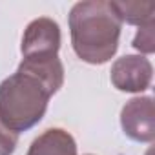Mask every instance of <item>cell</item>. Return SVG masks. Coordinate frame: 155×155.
Wrapping results in <instances>:
<instances>
[{
  "label": "cell",
  "mask_w": 155,
  "mask_h": 155,
  "mask_svg": "<svg viewBox=\"0 0 155 155\" xmlns=\"http://www.w3.org/2000/svg\"><path fill=\"white\" fill-rule=\"evenodd\" d=\"M71 46L81 60L99 66L106 64L119 48L120 26L106 0H84L77 2L68 17Z\"/></svg>",
  "instance_id": "obj_1"
},
{
  "label": "cell",
  "mask_w": 155,
  "mask_h": 155,
  "mask_svg": "<svg viewBox=\"0 0 155 155\" xmlns=\"http://www.w3.org/2000/svg\"><path fill=\"white\" fill-rule=\"evenodd\" d=\"M17 69L37 77V79L40 82H44V86L51 91V95H55L64 84V66H62L58 55L22 58V62L18 64Z\"/></svg>",
  "instance_id": "obj_6"
},
{
  "label": "cell",
  "mask_w": 155,
  "mask_h": 155,
  "mask_svg": "<svg viewBox=\"0 0 155 155\" xmlns=\"http://www.w3.org/2000/svg\"><path fill=\"white\" fill-rule=\"evenodd\" d=\"M26 155H77V142L62 128H49L40 133Z\"/></svg>",
  "instance_id": "obj_7"
},
{
  "label": "cell",
  "mask_w": 155,
  "mask_h": 155,
  "mask_svg": "<svg viewBox=\"0 0 155 155\" xmlns=\"http://www.w3.org/2000/svg\"><path fill=\"white\" fill-rule=\"evenodd\" d=\"M51 97L44 82L17 69L0 82V122L15 133L28 131L42 120Z\"/></svg>",
  "instance_id": "obj_2"
},
{
  "label": "cell",
  "mask_w": 155,
  "mask_h": 155,
  "mask_svg": "<svg viewBox=\"0 0 155 155\" xmlns=\"http://www.w3.org/2000/svg\"><path fill=\"white\" fill-rule=\"evenodd\" d=\"M153 28H155V22H150L146 26H140L135 38H133V48L144 55H151L155 51V35H153Z\"/></svg>",
  "instance_id": "obj_9"
},
{
  "label": "cell",
  "mask_w": 155,
  "mask_h": 155,
  "mask_svg": "<svg viewBox=\"0 0 155 155\" xmlns=\"http://www.w3.org/2000/svg\"><path fill=\"white\" fill-rule=\"evenodd\" d=\"M153 77L151 62L142 55H124L111 66L110 79L119 91L140 93L150 88Z\"/></svg>",
  "instance_id": "obj_3"
},
{
  "label": "cell",
  "mask_w": 155,
  "mask_h": 155,
  "mask_svg": "<svg viewBox=\"0 0 155 155\" xmlns=\"http://www.w3.org/2000/svg\"><path fill=\"white\" fill-rule=\"evenodd\" d=\"M60 49V28L53 18L40 17L29 22L22 37V58L57 55Z\"/></svg>",
  "instance_id": "obj_5"
},
{
  "label": "cell",
  "mask_w": 155,
  "mask_h": 155,
  "mask_svg": "<svg viewBox=\"0 0 155 155\" xmlns=\"http://www.w3.org/2000/svg\"><path fill=\"white\" fill-rule=\"evenodd\" d=\"M122 131L135 142H153L155 139V104L151 97H135L120 111Z\"/></svg>",
  "instance_id": "obj_4"
},
{
  "label": "cell",
  "mask_w": 155,
  "mask_h": 155,
  "mask_svg": "<svg viewBox=\"0 0 155 155\" xmlns=\"http://www.w3.org/2000/svg\"><path fill=\"white\" fill-rule=\"evenodd\" d=\"M18 144V133L8 130L0 122V155H13Z\"/></svg>",
  "instance_id": "obj_10"
},
{
  "label": "cell",
  "mask_w": 155,
  "mask_h": 155,
  "mask_svg": "<svg viewBox=\"0 0 155 155\" xmlns=\"http://www.w3.org/2000/svg\"><path fill=\"white\" fill-rule=\"evenodd\" d=\"M88 155H91V153H88Z\"/></svg>",
  "instance_id": "obj_11"
},
{
  "label": "cell",
  "mask_w": 155,
  "mask_h": 155,
  "mask_svg": "<svg viewBox=\"0 0 155 155\" xmlns=\"http://www.w3.org/2000/svg\"><path fill=\"white\" fill-rule=\"evenodd\" d=\"M110 6L120 22L139 26V28L153 22L155 2H150V0H144V2H126V0L119 2V0H111Z\"/></svg>",
  "instance_id": "obj_8"
}]
</instances>
